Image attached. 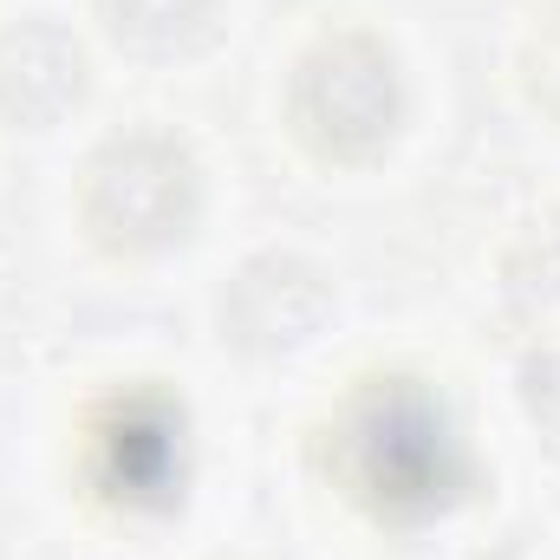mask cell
<instances>
[{
  "mask_svg": "<svg viewBox=\"0 0 560 560\" xmlns=\"http://www.w3.org/2000/svg\"><path fill=\"white\" fill-rule=\"evenodd\" d=\"M332 469L352 502L378 522H423L443 515L463 482L469 456L436 392L418 378H365L332 423Z\"/></svg>",
  "mask_w": 560,
  "mask_h": 560,
  "instance_id": "obj_1",
  "label": "cell"
},
{
  "mask_svg": "<svg viewBox=\"0 0 560 560\" xmlns=\"http://www.w3.org/2000/svg\"><path fill=\"white\" fill-rule=\"evenodd\" d=\"M405 118L398 52L372 33H326L293 59L287 79V125L319 163H365L378 156Z\"/></svg>",
  "mask_w": 560,
  "mask_h": 560,
  "instance_id": "obj_2",
  "label": "cell"
},
{
  "mask_svg": "<svg viewBox=\"0 0 560 560\" xmlns=\"http://www.w3.org/2000/svg\"><path fill=\"white\" fill-rule=\"evenodd\" d=\"M202 202V176L189 143L170 131L112 138L79 183V222L105 255H156L189 235Z\"/></svg>",
  "mask_w": 560,
  "mask_h": 560,
  "instance_id": "obj_3",
  "label": "cell"
},
{
  "mask_svg": "<svg viewBox=\"0 0 560 560\" xmlns=\"http://www.w3.org/2000/svg\"><path fill=\"white\" fill-rule=\"evenodd\" d=\"M92 482L125 509H170L183 495V405L125 392L92 423Z\"/></svg>",
  "mask_w": 560,
  "mask_h": 560,
  "instance_id": "obj_4",
  "label": "cell"
},
{
  "mask_svg": "<svg viewBox=\"0 0 560 560\" xmlns=\"http://www.w3.org/2000/svg\"><path fill=\"white\" fill-rule=\"evenodd\" d=\"M85 92V52L52 20H20L0 33V125L46 131Z\"/></svg>",
  "mask_w": 560,
  "mask_h": 560,
  "instance_id": "obj_5",
  "label": "cell"
},
{
  "mask_svg": "<svg viewBox=\"0 0 560 560\" xmlns=\"http://www.w3.org/2000/svg\"><path fill=\"white\" fill-rule=\"evenodd\" d=\"M275 268L280 255L248 261L222 293V339H235L242 352H287V346L313 339V326L326 319V280L287 255V275L275 293Z\"/></svg>",
  "mask_w": 560,
  "mask_h": 560,
  "instance_id": "obj_6",
  "label": "cell"
},
{
  "mask_svg": "<svg viewBox=\"0 0 560 560\" xmlns=\"http://www.w3.org/2000/svg\"><path fill=\"white\" fill-rule=\"evenodd\" d=\"M98 20L138 59H189L215 39L222 0H98Z\"/></svg>",
  "mask_w": 560,
  "mask_h": 560,
  "instance_id": "obj_7",
  "label": "cell"
},
{
  "mask_svg": "<svg viewBox=\"0 0 560 560\" xmlns=\"http://www.w3.org/2000/svg\"><path fill=\"white\" fill-rule=\"evenodd\" d=\"M509 306L528 313L535 326H560V222H535V235L515 242V255L502 261Z\"/></svg>",
  "mask_w": 560,
  "mask_h": 560,
  "instance_id": "obj_8",
  "label": "cell"
},
{
  "mask_svg": "<svg viewBox=\"0 0 560 560\" xmlns=\"http://www.w3.org/2000/svg\"><path fill=\"white\" fill-rule=\"evenodd\" d=\"M522 398H528V418L541 423V436L560 450V346L555 352H541V359H528V372H522Z\"/></svg>",
  "mask_w": 560,
  "mask_h": 560,
  "instance_id": "obj_9",
  "label": "cell"
}]
</instances>
